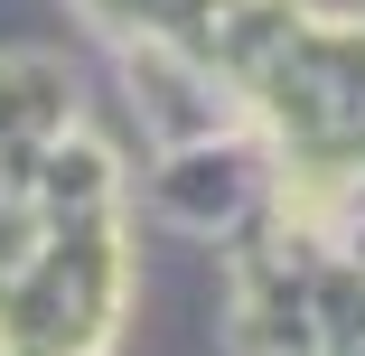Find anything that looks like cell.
Here are the masks:
<instances>
[{
    "mask_svg": "<svg viewBox=\"0 0 365 356\" xmlns=\"http://www.w3.org/2000/svg\"><path fill=\"white\" fill-rule=\"evenodd\" d=\"M66 122H85L66 56H38V47L0 56V151H10V141H47V131H66Z\"/></svg>",
    "mask_w": 365,
    "mask_h": 356,
    "instance_id": "6da1fadb",
    "label": "cell"
}]
</instances>
